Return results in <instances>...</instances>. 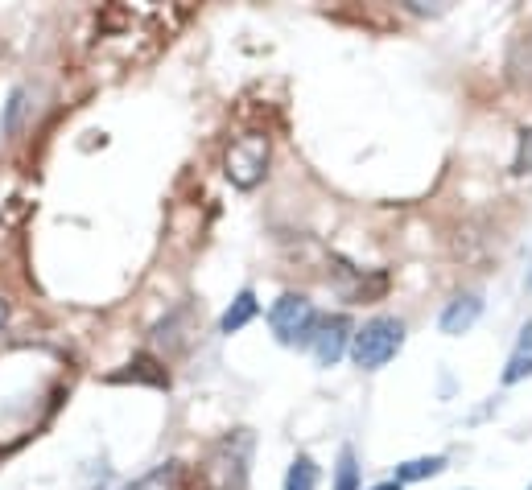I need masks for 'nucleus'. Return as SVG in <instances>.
<instances>
[{
    "mask_svg": "<svg viewBox=\"0 0 532 490\" xmlns=\"http://www.w3.org/2000/svg\"><path fill=\"white\" fill-rule=\"evenodd\" d=\"M112 383H124V379H137V383H153V388H170V375H165V367L153 359V355H137L128 363V371H116L108 375Z\"/></svg>",
    "mask_w": 532,
    "mask_h": 490,
    "instance_id": "6e6552de",
    "label": "nucleus"
},
{
    "mask_svg": "<svg viewBox=\"0 0 532 490\" xmlns=\"http://www.w3.org/2000/svg\"><path fill=\"white\" fill-rule=\"evenodd\" d=\"M516 173H532V128L520 132V145H516V161H512Z\"/></svg>",
    "mask_w": 532,
    "mask_h": 490,
    "instance_id": "2eb2a0df",
    "label": "nucleus"
},
{
    "mask_svg": "<svg viewBox=\"0 0 532 490\" xmlns=\"http://www.w3.org/2000/svg\"><path fill=\"white\" fill-rule=\"evenodd\" d=\"M516 355H532V318L520 326V338H516Z\"/></svg>",
    "mask_w": 532,
    "mask_h": 490,
    "instance_id": "dca6fc26",
    "label": "nucleus"
},
{
    "mask_svg": "<svg viewBox=\"0 0 532 490\" xmlns=\"http://www.w3.org/2000/svg\"><path fill=\"white\" fill-rule=\"evenodd\" d=\"M285 490H318V462L310 453H297L285 470Z\"/></svg>",
    "mask_w": 532,
    "mask_h": 490,
    "instance_id": "9b49d317",
    "label": "nucleus"
},
{
    "mask_svg": "<svg viewBox=\"0 0 532 490\" xmlns=\"http://www.w3.org/2000/svg\"><path fill=\"white\" fill-rule=\"evenodd\" d=\"M479 318H483V297H479V293H458L454 301H446L442 318H438V330H442L446 338H458V334L475 330Z\"/></svg>",
    "mask_w": 532,
    "mask_h": 490,
    "instance_id": "423d86ee",
    "label": "nucleus"
},
{
    "mask_svg": "<svg viewBox=\"0 0 532 490\" xmlns=\"http://www.w3.org/2000/svg\"><path fill=\"white\" fill-rule=\"evenodd\" d=\"M405 318H392V313H376V318H368L363 326H355L351 334V363L359 371H380L388 367L396 355H401V346H405Z\"/></svg>",
    "mask_w": 532,
    "mask_h": 490,
    "instance_id": "f257e3e1",
    "label": "nucleus"
},
{
    "mask_svg": "<svg viewBox=\"0 0 532 490\" xmlns=\"http://www.w3.org/2000/svg\"><path fill=\"white\" fill-rule=\"evenodd\" d=\"M256 313H260V301L252 289H240L236 297H231V305L223 309V318H219V334H240L244 326L256 322Z\"/></svg>",
    "mask_w": 532,
    "mask_h": 490,
    "instance_id": "0eeeda50",
    "label": "nucleus"
},
{
    "mask_svg": "<svg viewBox=\"0 0 532 490\" xmlns=\"http://www.w3.org/2000/svg\"><path fill=\"white\" fill-rule=\"evenodd\" d=\"M450 462H446V453H429V458H409V462H401L396 466V482L401 486H409V482H425V478H438L442 470H446Z\"/></svg>",
    "mask_w": 532,
    "mask_h": 490,
    "instance_id": "1a4fd4ad",
    "label": "nucleus"
},
{
    "mask_svg": "<svg viewBox=\"0 0 532 490\" xmlns=\"http://www.w3.org/2000/svg\"><path fill=\"white\" fill-rule=\"evenodd\" d=\"M5 326H9V301L0 297V334H5Z\"/></svg>",
    "mask_w": 532,
    "mask_h": 490,
    "instance_id": "a211bd4d",
    "label": "nucleus"
},
{
    "mask_svg": "<svg viewBox=\"0 0 532 490\" xmlns=\"http://www.w3.org/2000/svg\"><path fill=\"white\" fill-rule=\"evenodd\" d=\"M351 334H355V326L347 313H318V326H314V338L306 350H314L318 367H335L351 350Z\"/></svg>",
    "mask_w": 532,
    "mask_h": 490,
    "instance_id": "39448f33",
    "label": "nucleus"
},
{
    "mask_svg": "<svg viewBox=\"0 0 532 490\" xmlns=\"http://www.w3.org/2000/svg\"><path fill=\"white\" fill-rule=\"evenodd\" d=\"M227 178L240 190H256L269 173V136H240L227 149Z\"/></svg>",
    "mask_w": 532,
    "mask_h": 490,
    "instance_id": "20e7f679",
    "label": "nucleus"
},
{
    "mask_svg": "<svg viewBox=\"0 0 532 490\" xmlns=\"http://www.w3.org/2000/svg\"><path fill=\"white\" fill-rule=\"evenodd\" d=\"M330 490H359V458H355V449H351V445L339 449L335 482H330Z\"/></svg>",
    "mask_w": 532,
    "mask_h": 490,
    "instance_id": "f8f14e48",
    "label": "nucleus"
},
{
    "mask_svg": "<svg viewBox=\"0 0 532 490\" xmlns=\"http://www.w3.org/2000/svg\"><path fill=\"white\" fill-rule=\"evenodd\" d=\"M21 108H25V87H17V91L9 95V103H5V116H0V132H5V136H13V132H17Z\"/></svg>",
    "mask_w": 532,
    "mask_h": 490,
    "instance_id": "ddd939ff",
    "label": "nucleus"
},
{
    "mask_svg": "<svg viewBox=\"0 0 532 490\" xmlns=\"http://www.w3.org/2000/svg\"><path fill=\"white\" fill-rule=\"evenodd\" d=\"M368 490H405V486L396 482V478H384V482H376V486H368Z\"/></svg>",
    "mask_w": 532,
    "mask_h": 490,
    "instance_id": "f3484780",
    "label": "nucleus"
},
{
    "mask_svg": "<svg viewBox=\"0 0 532 490\" xmlns=\"http://www.w3.org/2000/svg\"><path fill=\"white\" fill-rule=\"evenodd\" d=\"M528 375H532V355H512V363L504 367L500 383H504V388H512V383H520V379H528Z\"/></svg>",
    "mask_w": 532,
    "mask_h": 490,
    "instance_id": "4468645a",
    "label": "nucleus"
},
{
    "mask_svg": "<svg viewBox=\"0 0 532 490\" xmlns=\"http://www.w3.org/2000/svg\"><path fill=\"white\" fill-rule=\"evenodd\" d=\"M528 490H532V486H528Z\"/></svg>",
    "mask_w": 532,
    "mask_h": 490,
    "instance_id": "6ab92c4d",
    "label": "nucleus"
},
{
    "mask_svg": "<svg viewBox=\"0 0 532 490\" xmlns=\"http://www.w3.org/2000/svg\"><path fill=\"white\" fill-rule=\"evenodd\" d=\"M178 462H161V466H153L149 474H141V478H132V482H124L120 490H174V482H178Z\"/></svg>",
    "mask_w": 532,
    "mask_h": 490,
    "instance_id": "9d476101",
    "label": "nucleus"
},
{
    "mask_svg": "<svg viewBox=\"0 0 532 490\" xmlns=\"http://www.w3.org/2000/svg\"><path fill=\"white\" fill-rule=\"evenodd\" d=\"M248 462H252V433L236 429L211 453V462L203 470L207 490H248Z\"/></svg>",
    "mask_w": 532,
    "mask_h": 490,
    "instance_id": "f03ea898",
    "label": "nucleus"
},
{
    "mask_svg": "<svg viewBox=\"0 0 532 490\" xmlns=\"http://www.w3.org/2000/svg\"><path fill=\"white\" fill-rule=\"evenodd\" d=\"M314 326H318V309L306 293H281L269 305V330L285 346H310Z\"/></svg>",
    "mask_w": 532,
    "mask_h": 490,
    "instance_id": "7ed1b4c3",
    "label": "nucleus"
}]
</instances>
